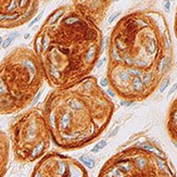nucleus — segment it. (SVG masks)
I'll return each mask as SVG.
<instances>
[{"label": "nucleus", "mask_w": 177, "mask_h": 177, "mask_svg": "<svg viewBox=\"0 0 177 177\" xmlns=\"http://www.w3.org/2000/svg\"><path fill=\"white\" fill-rule=\"evenodd\" d=\"M99 39V30L85 15L55 10L34 41L46 82L55 89L85 78L100 52Z\"/></svg>", "instance_id": "f257e3e1"}, {"label": "nucleus", "mask_w": 177, "mask_h": 177, "mask_svg": "<svg viewBox=\"0 0 177 177\" xmlns=\"http://www.w3.org/2000/svg\"><path fill=\"white\" fill-rule=\"evenodd\" d=\"M113 111L111 99L91 76L53 89L43 109L51 140L63 150L79 149L97 139Z\"/></svg>", "instance_id": "f03ea898"}, {"label": "nucleus", "mask_w": 177, "mask_h": 177, "mask_svg": "<svg viewBox=\"0 0 177 177\" xmlns=\"http://www.w3.org/2000/svg\"><path fill=\"white\" fill-rule=\"evenodd\" d=\"M45 81L35 52L17 48L0 63V114H12L28 107Z\"/></svg>", "instance_id": "7ed1b4c3"}, {"label": "nucleus", "mask_w": 177, "mask_h": 177, "mask_svg": "<svg viewBox=\"0 0 177 177\" xmlns=\"http://www.w3.org/2000/svg\"><path fill=\"white\" fill-rule=\"evenodd\" d=\"M98 177H175V171L162 151L146 143L113 155Z\"/></svg>", "instance_id": "20e7f679"}, {"label": "nucleus", "mask_w": 177, "mask_h": 177, "mask_svg": "<svg viewBox=\"0 0 177 177\" xmlns=\"http://www.w3.org/2000/svg\"><path fill=\"white\" fill-rule=\"evenodd\" d=\"M12 150L22 162H34L46 154L51 136L41 109L33 108L13 119L10 126Z\"/></svg>", "instance_id": "39448f33"}, {"label": "nucleus", "mask_w": 177, "mask_h": 177, "mask_svg": "<svg viewBox=\"0 0 177 177\" xmlns=\"http://www.w3.org/2000/svg\"><path fill=\"white\" fill-rule=\"evenodd\" d=\"M32 177H89L79 161L66 154H45L35 166Z\"/></svg>", "instance_id": "423d86ee"}, {"label": "nucleus", "mask_w": 177, "mask_h": 177, "mask_svg": "<svg viewBox=\"0 0 177 177\" xmlns=\"http://www.w3.org/2000/svg\"><path fill=\"white\" fill-rule=\"evenodd\" d=\"M38 0H0V27L13 28L32 19Z\"/></svg>", "instance_id": "0eeeda50"}, {"label": "nucleus", "mask_w": 177, "mask_h": 177, "mask_svg": "<svg viewBox=\"0 0 177 177\" xmlns=\"http://www.w3.org/2000/svg\"><path fill=\"white\" fill-rule=\"evenodd\" d=\"M167 132L172 141L177 146V98L170 107L167 117Z\"/></svg>", "instance_id": "6e6552de"}, {"label": "nucleus", "mask_w": 177, "mask_h": 177, "mask_svg": "<svg viewBox=\"0 0 177 177\" xmlns=\"http://www.w3.org/2000/svg\"><path fill=\"white\" fill-rule=\"evenodd\" d=\"M9 159V141L1 129H0V177H3L7 171Z\"/></svg>", "instance_id": "1a4fd4ad"}, {"label": "nucleus", "mask_w": 177, "mask_h": 177, "mask_svg": "<svg viewBox=\"0 0 177 177\" xmlns=\"http://www.w3.org/2000/svg\"><path fill=\"white\" fill-rule=\"evenodd\" d=\"M79 162L83 165H86L87 167H89V168H92L93 166H95V160L90 157H88V155H83V157H81Z\"/></svg>", "instance_id": "9d476101"}, {"label": "nucleus", "mask_w": 177, "mask_h": 177, "mask_svg": "<svg viewBox=\"0 0 177 177\" xmlns=\"http://www.w3.org/2000/svg\"><path fill=\"white\" fill-rule=\"evenodd\" d=\"M18 35H19L18 33H13L11 36H9V37H8L6 40H3V41H2V48H3V49L8 48V47H9L10 45H11V43H12V41L14 40V38L17 37Z\"/></svg>", "instance_id": "9b49d317"}, {"label": "nucleus", "mask_w": 177, "mask_h": 177, "mask_svg": "<svg viewBox=\"0 0 177 177\" xmlns=\"http://www.w3.org/2000/svg\"><path fill=\"white\" fill-rule=\"evenodd\" d=\"M106 146H107V141H106V140H101V141L99 142L98 144H96L95 147L92 148L91 151H92L93 153H96V152H98V151H100L101 149H103V148L106 147Z\"/></svg>", "instance_id": "f8f14e48"}, {"label": "nucleus", "mask_w": 177, "mask_h": 177, "mask_svg": "<svg viewBox=\"0 0 177 177\" xmlns=\"http://www.w3.org/2000/svg\"><path fill=\"white\" fill-rule=\"evenodd\" d=\"M168 83H170V78H165V79L163 81L162 85H161V87H160V92H163V91L165 90V88L168 86Z\"/></svg>", "instance_id": "ddd939ff"}, {"label": "nucleus", "mask_w": 177, "mask_h": 177, "mask_svg": "<svg viewBox=\"0 0 177 177\" xmlns=\"http://www.w3.org/2000/svg\"><path fill=\"white\" fill-rule=\"evenodd\" d=\"M41 15H43V12H41L40 14H38V15H37V17H36V18H35V19H34V20L32 21V22H30V23L28 24V26H29V27H32V26H33V25H34V24H35V23H36V22H37V21H38V20H39V19L41 18Z\"/></svg>", "instance_id": "4468645a"}, {"label": "nucleus", "mask_w": 177, "mask_h": 177, "mask_svg": "<svg viewBox=\"0 0 177 177\" xmlns=\"http://www.w3.org/2000/svg\"><path fill=\"white\" fill-rule=\"evenodd\" d=\"M119 15V12H116V13H114V14H112L111 17H110V19H109V23H112L114 20H115L117 17Z\"/></svg>", "instance_id": "2eb2a0df"}, {"label": "nucleus", "mask_w": 177, "mask_h": 177, "mask_svg": "<svg viewBox=\"0 0 177 177\" xmlns=\"http://www.w3.org/2000/svg\"><path fill=\"white\" fill-rule=\"evenodd\" d=\"M165 10H166V11H170V7H171V2L170 1H166L165 2Z\"/></svg>", "instance_id": "dca6fc26"}, {"label": "nucleus", "mask_w": 177, "mask_h": 177, "mask_svg": "<svg viewBox=\"0 0 177 177\" xmlns=\"http://www.w3.org/2000/svg\"><path fill=\"white\" fill-rule=\"evenodd\" d=\"M108 85V78H103L101 82V86H107Z\"/></svg>", "instance_id": "f3484780"}, {"label": "nucleus", "mask_w": 177, "mask_h": 177, "mask_svg": "<svg viewBox=\"0 0 177 177\" xmlns=\"http://www.w3.org/2000/svg\"><path fill=\"white\" fill-rule=\"evenodd\" d=\"M176 88H177V84H175V85H174L173 87H172V89L170 90V95H171V93H173V92H174V91L176 90Z\"/></svg>", "instance_id": "a211bd4d"}, {"label": "nucleus", "mask_w": 177, "mask_h": 177, "mask_svg": "<svg viewBox=\"0 0 177 177\" xmlns=\"http://www.w3.org/2000/svg\"><path fill=\"white\" fill-rule=\"evenodd\" d=\"M2 41H3V40H2V37L0 36V45H2Z\"/></svg>", "instance_id": "6ab92c4d"}, {"label": "nucleus", "mask_w": 177, "mask_h": 177, "mask_svg": "<svg viewBox=\"0 0 177 177\" xmlns=\"http://www.w3.org/2000/svg\"><path fill=\"white\" fill-rule=\"evenodd\" d=\"M164 1H165V2H166V1H168V0H164Z\"/></svg>", "instance_id": "aec40b11"}, {"label": "nucleus", "mask_w": 177, "mask_h": 177, "mask_svg": "<svg viewBox=\"0 0 177 177\" xmlns=\"http://www.w3.org/2000/svg\"><path fill=\"white\" fill-rule=\"evenodd\" d=\"M115 1H118V0H115Z\"/></svg>", "instance_id": "412c9836"}]
</instances>
